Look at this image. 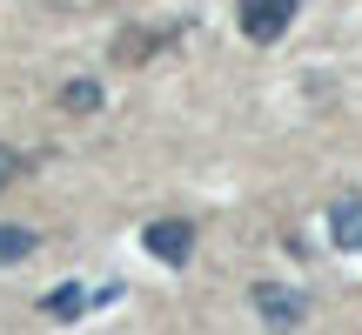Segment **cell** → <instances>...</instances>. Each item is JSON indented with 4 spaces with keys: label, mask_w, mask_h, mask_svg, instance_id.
Wrapping results in <instances>:
<instances>
[{
    "label": "cell",
    "mask_w": 362,
    "mask_h": 335,
    "mask_svg": "<svg viewBox=\"0 0 362 335\" xmlns=\"http://www.w3.org/2000/svg\"><path fill=\"white\" fill-rule=\"evenodd\" d=\"M61 107H67V114H94V107H101V81H67Z\"/></svg>",
    "instance_id": "cell-5"
},
{
    "label": "cell",
    "mask_w": 362,
    "mask_h": 335,
    "mask_svg": "<svg viewBox=\"0 0 362 335\" xmlns=\"http://www.w3.org/2000/svg\"><path fill=\"white\" fill-rule=\"evenodd\" d=\"M13 175H21V155H13V148H7V141H0V188H7V181H13Z\"/></svg>",
    "instance_id": "cell-8"
},
{
    "label": "cell",
    "mask_w": 362,
    "mask_h": 335,
    "mask_svg": "<svg viewBox=\"0 0 362 335\" xmlns=\"http://www.w3.org/2000/svg\"><path fill=\"white\" fill-rule=\"evenodd\" d=\"M288 20H296L288 0H248V7H242V34H248V40H282Z\"/></svg>",
    "instance_id": "cell-3"
},
{
    "label": "cell",
    "mask_w": 362,
    "mask_h": 335,
    "mask_svg": "<svg viewBox=\"0 0 362 335\" xmlns=\"http://www.w3.org/2000/svg\"><path fill=\"white\" fill-rule=\"evenodd\" d=\"M255 315L262 322H269L275 335H296L302 322H309V295H302V288H282V282H255Z\"/></svg>",
    "instance_id": "cell-1"
},
{
    "label": "cell",
    "mask_w": 362,
    "mask_h": 335,
    "mask_svg": "<svg viewBox=\"0 0 362 335\" xmlns=\"http://www.w3.org/2000/svg\"><path fill=\"white\" fill-rule=\"evenodd\" d=\"M34 255V228H0V261H21Z\"/></svg>",
    "instance_id": "cell-6"
},
{
    "label": "cell",
    "mask_w": 362,
    "mask_h": 335,
    "mask_svg": "<svg viewBox=\"0 0 362 335\" xmlns=\"http://www.w3.org/2000/svg\"><path fill=\"white\" fill-rule=\"evenodd\" d=\"M329 235H336V248L362 255V194H342V201L329 208Z\"/></svg>",
    "instance_id": "cell-4"
},
{
    "label": "cell",
    "mask_w": 362,
    "mask_h": 335,
    "mask_svg": "<svg viewBox=\"0 0 362 335\" xmlns=\"http://www.w3.org/2000/svg\"><path fill=\"white\" fill-rule=\"evenodd\" d=\"M81 302H88V295H81V288L67 282V288H54V295H47V315H61V322H74V315H81Z\"/></svg>",
    "instance_id": "cell-7"
},
{
    "label": "cell",
    "mask_w": 362,
    "mask_h": 335,
    "mask_svg": "<svg viewBox=\"0 0 362 335\" xmlns=\"http://www.w3.org/2000/svg\"><path fill=\"white\" fill-rule=\"evenodd\" d=\"M141 248H148L155 261H175V269H181V261L194 255V221H181V215L148 221V228H141Z\"/></svg>",
    "instance_id": "cell-2"
}]
</instances>
